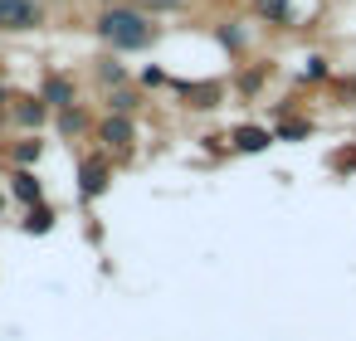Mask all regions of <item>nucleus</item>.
I'll return each mask as SVG.
<instances>
[{"mask_svg": "<svg viewBox=\"0 0 356 341\" xmlns=\"http://www.w3.org/2000/svg\"><path fill=\"white\" fill-rule=\"evenodd\" d=\"M93 137H98V151H108V156H127L132 142H137V122L122 117V113H108V117L93 122Z\"/></svg>", "mask_w": 356, "mask_h": 341, "instance_id": "obj_3", "label": "nucleus"}, {"mask_svg": "<svg viewBox=\"0 0 356 341\" xmlns=\"http://www.w3.org/2000/svg\"><path fill=\"white\" fill-rule=\"evenodd\" d=\"M6 200H10V195H6V185H0V210H6Z\"/></svg>", "mask_w": 356, "mask_h": 341, "instance_id": "obj_16", "label": "nucleus"}, {"mask_svg": "<svg viewBox=\"0 0 356 341\" xmlns=\"http://www.w3.org/2000/svg\"><path fill=\"white\" fill-rule=\"evenodd\" d=\"M268 142H273V137H268L264 127H239V132H234V147H239V151H268Z\"/></svg>", "mask_w": 356, "mask_h": 341, "instance_id": "obj_11", "label": "nucleus"}, {"mask_svg": "<svg viewBox=\"0 0 356 341\" xmlns=\"http://www.w3.org/2000/svg\"><path fill=\"white\" fill-rule=\"evenodd\" d=\"M40 98H44L54 113H59V108H74V103H79V83H74L69 74H59V69H54V74H44V78H40Z\"/></svg>", "mask_w": 356, "mask_h": 341, "instance_id": "obj_7", "label": "nucleus"}, {"mask_svg": "<svg viewBox=\"0 0 356 341\" xmlns=\"http://www.w3.org/2000/svg\"><path fill=\"white\" fill-rule=\"evenodd\" d=\"M98 83H103V88H122V83H127V69H122L118 59H98Z\"/></svg>", "mask_w": 356, "mask_h": 341, "instance_id": "obj_13", "label": "nucleus"}, {"mask_svg": "<svg viewBox=\"0 0 356 341\" xmlns=\"http://www.w3.org/2000/svg\"><path fill=\"white\" fill-rule=\"evenodd\" d=\"M40 156H44L40 132H20V137H15V147H10V161H15V166H40Z\"/></svg>", "mask_w": 356, "mask_h": 341, "instance_id": "obj_9", "label": "nucleus"}, {"mask_svg": "<svg viewBox=\"0 0 356 341\" xmlns=\"http://www.w3.org/2000/svg\"><path fill=\"white\" fill-rule=\"evenodd\" d=\"M54 132L74 142V137H83V132H93V117L83 113V103H74V108H59V113H54Z\"/></svg>", "mask_w": 356, "mask_h": 341, "instance_id": "obj_8", "label": "nucleus"}, {"mask_svg": "<svg viewBox=\"0 0 356 341\" xmlns=\"http://www.w3.org/2000/svg\"><path fill=\"white\" fill-rule=\"evenodd\" d=\"M108 185H113V156H108V151L83 156V161H79V195H83V200H98Z\"/></svg>", "mask_w": 356, "mask_h": 341, "instance_id": "obj_5", "label": "nucleus"}, {"mask_svg": "<svg viewBox=\"0 0 356 341\" xmlns=\"http://www.w3.org/2000/svg\"><path fill=\"white\" fill-rule=\"evenodd\" d=\"M6 195H10L15 205H40V200H44V181H40V171H35V166H15L10 181H6Z\"/></svg>", "mask_w": 356, "mask_h": 341, "instance_id": "obj_6", "label": "nucleus"}, {"mask_svg": "<svg viewBox=\"0 0 356 341\" xmlns=\"http://www.w3.org/2000/svg\"><path fill=\"white\" fill-rule=\"evenodd\" d=\"M142 83L156 88V83H166V74H161V69H142Z\"/></svg>", "mask_w": 356, "mask_h": 341, "instance_id": "obj_14", "label": "nucleus"}, {"mask_svg": "<svg viewBox=\"0 0 356 341\" xmlns=\"http://www.w3.org/2000/svg\"><path fill=\"white\" fill-rule=\"evenodd\" d=\"M93 35L113 49V54H137V49H152L156 44V20L132 6V0H122V6H103L93 15Z\"/></svg>", "mask_w": 356, "mask_h": 341, "instance_id": "obj_1", "label": "nucleus"}, {"mask_svg": "<svg viewBox=\"0 0 356 341\" xmlns=\"http://www.w3.org/2000/svg\"><path fill=\"white\" fill-rule=\"evenodd\" d=\"M49 6L44 0H0V35H30L44 30Z\"/></svg>", "mask_w": 356, "mask_h": 341, "instance_id": "obj_2", "label": "nucleus"}, {"mask_svg": "<svg viewBox=\"0 0 356 341\" xmlns=\"http://www.w3.org/2000/svg\"><path fill=\"white\" fill-rule=\"evenodd\" d=\"M10 98H15V93H10L6 83H0V117H6V108H10Z\"/></svg>", "mask_w": 356, "mask_h": 341, "instance_id": "obj_15", "label": "nucleus"}, {"mask_svg": "<svg viewBox=\"0 0 356 341\" xmlns=\"http://www.w3.org/2000/svg\"><path fill=\"white\" fill-rule=\"evenodd\" d=\"M98 6H122V0H98Z\"/></svg>", "mask_w": 356, "mask_h": 341, "instance_id": "obj_17", "label": "nucleus"}, {"mask_svg": "<svg viewBox=\"0 0 356 341\" xmlns=\"http://www.w3.org/2000/svg\"><path fill=\"white\" fill-rule=\"evenodd\" d=\"M137 103H142V98H137L132 88H108V113H122V117H132V113H137Z\"/></svg>", "mask_w": 356, "mask_h": 341, "instance_id": "obj_12", "label": "nucleus"}, {"mask_svg": "<svg viewBox=\"0 0 356 341\" xmlns=\"http://www.w3.org/2000/svg\"><path fill=\"white\" fill-rule=\"evenodd\" d=\"M6 117H10L20 132H40V127L54 117V108H49L40 93H15V98H10V108H6Z\"/></svg>", "mask_w": 356, "mask_h": 341, "instance_id": "obj_4", "label": "nucleus"}, {"mask_svg": "<svg viewBox=\"0 0 356 341\" xmlns=\"http://www.w3.org/2000/svg\"><path fill=\"white\" fill-rule=\"evenodd\" d=\"M54 219H59V215H54V205H49V200H40V205H25L20 229H25V234H49V229H54Z\"/></svg>", "mask_w": 356, "mask_h": 341, "instance_id": "obj_10", "label": "nucleus"}]
</instances>
